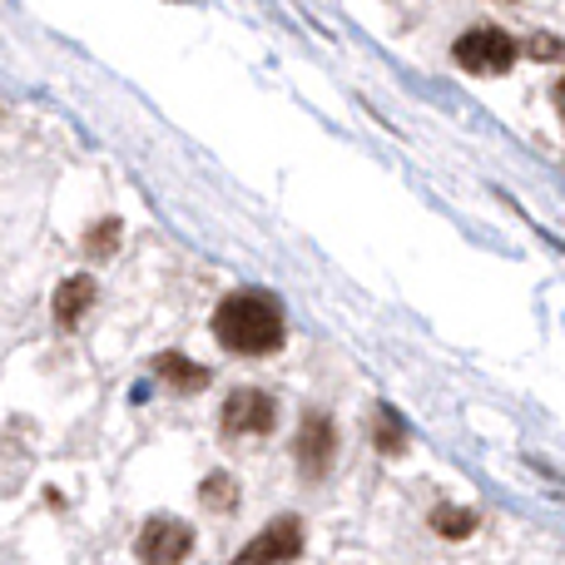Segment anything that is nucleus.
<instances>
[{
    "instance_id": "obj_1",
    "label": "nucleus",
    "mask_w": 565,
    "mask_h": 565,
    "mask_svg": "<svg viewBox=\"0 0 565 565\" xmlns=\"http://www.w3.org/2000/svg\"><path fill=\"white\" fill-rule=\"evenodd\" d=\"M282 308L274 292H258V288H238L218 302L214 312V338L224 342L228 352L238 358H268V352L282 348Z\"/></svg>"
},
{
    "instance_id": "obj_2",
    "label": "nucleus",
    "mask_w": 565,
    "mask_h": 565,
    "mask_svg": "<svg viewBox=\"0 0 565 565\" xmlns=\"http://www.w3.org/2000/svg\"><path fill=\"white\" fill-rule=\"evenodd\" d=\"M451 55H457V65L467 70V75H507L511 65H516V40L507 35V30L497 25H477L467 30V35L451 45Z\"/></svg>"
},
{
    "instance_id": "obj_3",
    "label": "nucleus",
    "mask_w": 565,
    "mask_h": 565,
    "mask_svg": "<svg viewBox=\"0 0 565 565\" xmlns=\"http://www.w3.org/2000/svg\"><path fill=\"white\" fill-rule=\"evenodd\" d=\"M274 422H278V402L258 387H238L234 397L224 402V412H218V427H224L228 437H268Z\"/></svg>"
},
{
    "instance_id": "obj_4",
    "label": "nucleus",
    "mask_w": 565,
    "mask_h": 565,
    "mask_svg": "<svg viewBox=\"0 0 565 565\" xmlns=\"http://www.w3.org/2000/svg\"><path fill=\"white\" fill-rule=\"evenodd\" d=\"M189 551H194V531L174 516L145 521V531H139V541H135V556L145 565H184Z\"/></svg>"
},
{
    "instance_id": "obj_5",
    "label": "nucleus",
    "mask_w": 565,
    "mask_h": 565,
    "mask_svg": "<svg viewBox=\"0 0 565 565\" xmlns=\"http://www.w3.org/2000/svg\"><path fill=\"white\" fill-rule=\"evenodd\" d=\"M298 556H302V521L278 516L274 526H264L244 551H238V565H288Z\"/></svg>"
},
{
    "instance_id": "obj_6",
    "label": "nucleus",
    "mask_w": 565,
    "mask_h": 565,
    "mask_svg": "<svg viewBox=\"0 0 565 565\" xmlns=\"http://www.w3.org/2000/svg\"><path fill=\"white\" fill-rule=\"evenodd\" d=\"M298 467H302V477H328V467H332V451H338V431H332V417L328 412H308L302 417V427H298Z\"/></svg>"
},
{
    "instance_id": "obj_7",
    "label": "nucleus",
    "mask_w": 565,
    "mask_h": 565,
    "mask_svg": "<svg viewBox=\"0 0 565 565\" xmlns=\"http://www.w3.org/2000/svg\"><path fill=\"white\" fill-rule=\"evenodd\" d=\"M89 302H95V278H65L60 282V292H55V318L65 322V328H75L79 318L89 312Z\"/></svg>"
},
{
    "instance_id": "obj_8",
    "label": "nucleus",
    "mask_w": 565,
    "mask_h": 565,
    "mask_svg": "<svg viewBox=\"0 0 565 565\" xmlns=\"http://www.w3.org/2000/svg\"><path fill=\"white\" fill-rule=\"evenodd\" d=\"M154 372L169 382V387H179V392H204V387H209V372L199 367V362L179 358V352H159V358H154Z\"/></svg>"
},
{
    "instance_id": "obj_9",
    "label": "nucleus",
    "mask_w": 565,
    "mask_h": 565,
    "mask_svg": "<svg viewBox=\"0 0 565 565\" xmlns=\"http://www.w3.org/2000/svg\"><path fill=\"white\" fill-rule=\"evenodd\" d=\"M372 441H377L382 457H402L407 451V427H402V417L392 407L372 412Z\"/></svg>"
},
{
    "instance_id": "obj_10",
    "label": "nucleus",
    "mask_w": 565,
    "mask_h": 565,
    "mask_svg": "<svg viewBox=\"0 0 565 565\" xmlns=\"http://www.w3.org/2000/svg\"><path fill=\"white\" fill-rule=\"evenodd\" d=\"M431 531L447 541H461L477 531V511H461V507H437L431 511Z\"/></svg>"
},
{
    "instance_id": "obj_11",
    "label": "nucleus",
    "mask_w": 565,
    "mask_h": 565,
    "mask_svg": "<svg viewBox=\"0 0 565 565\" xmlns=\"http://www.w3.org/2000/svg\"><path fill=\"white\" fill-rule=\"evenodd\" d=\"M199 501H204L209 511H234L238 507V481L224 477V471H214V477L199 487Z\"/></svg>"
},
{
    "instance_id": "obj_12",
    "label": "nucleus",
    "mask_w": 565,
    "mask_h": 565,
    "mask_svg": "<svg viewBox=\"0 0 565 565\" xmlns=\"http://www.w3.org/2000/svg\"><path fill=\"white\" fill-rule=\"evenodd\" d=\"M115 248H119V224H115V218H105V224L89 228V238H85V254L89 258H109Z\"/></svg>"
},
{
    "instance_id": "obj_13",
    "label": "nucleus",
    "mask_w": 565,
    "mask_h": 565,
    "mask_svg": "<svg viewBox=\"0 0 565 565\" xmlns=\"http://www.w3.org/2000/svg\"><path fill=\"white\" fill-rule=\"evenodd\" d=\"M556 105H561V115H565V79L556 85Z\"/></svg>"
}]
</instances>
